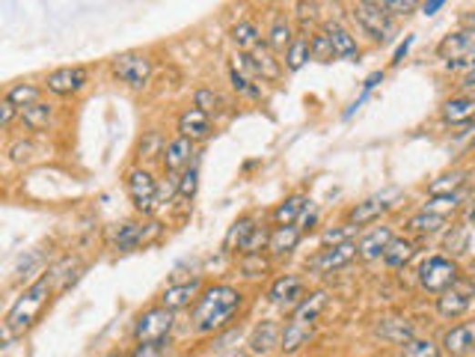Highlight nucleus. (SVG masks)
Listing matches in <instances>:
<instances>
[{"mask_svg": "<svg viewBox=\"0 0 475 357\" xmlns=\"http://www.w3.org/2000/svg\"><path fill=\"white\" fill-rule=\"evenodd\" d=\"M244 307V292L235 286H208L202 289L194 307V328L197 333H220L235 321V316Z\"/></svg>", "mask_w": 475, "mask_h": 357, "instance_id": "f257e3e1", "label": "nucleus"}, {"mask_svg": "<svg viewBox=\"0 0 475 357\" xmlns=\"http://www.w3.org/2000/svg\"><path fill=\"white\" fill-rule=\"evenodd\" d=\"M51 286H54V274H42L36 283H30L25 289V295H21L13 310L6 312V333H25L33 321L39 319L42 307L48 304V295H51Z\"/></svg>", "mask_w": 475, "mask_h": 357, "instance_id": "f03ea898", "label": "nucleus"}, {"mask_svg": "<svg viewBox=\"0 0 475 357\" xmlns=\"http://www.w3.org/2000/svg\"><path fill=\"white\" fill-rule=\"evenodd\" d=\"M460 265L451 260V256H443V253H434L428 256V260H422L419 271H416V280H419V286L425 289V292L431 295H443L446 289H451L458 280H460Z\"/></svg>", "mask_w": 475, "mask_h": 357, "instance_id": "7ed1b4c3", "label": "nucleus"}, {"mask_svg": "<svg viewBox=\"0 0 475 357\" xmlns=\"http://www.w3.org/2000/svg\"><path fill=\"white\" fill-rule=\"evenodd\" d=\"M173 325H176V312L157 304L137 316V321H134V340H137V345H167Z\"/></svg>", "mask_w": 475, "mask_h": 357, "instance_id": "20e7f679", "label": "nucleus"}, {"mask_svg": "<svg viewBox=\"0 0 475 357\" xmlns=\"http://www.w3.org/2000/svg\"><path fill=\"white\" fill-rule=\"evenodd\" d=\"M126 191L131 197V203L143 215H152V211L161 206V185L155 182V176L146 170V167H134L126 176Z\"/></svg>", "mask_w": 475, "mask_h": 357, "instance_id": "39448f33", "label": "nucleus"}, {"mask_svg": "<svg viewBox=\"0 0 475 357\" xmlns=\"http://www.w3.org/2000/svg\"><path fill=\"white\" fill-rule=\"evenodd\" d=\"M110 69L126 87L143 89L146 84H149V77H152V60L146 57L143 51H122V54L113 57Z\"/></svg>", "mask_w": 475, "mask_h": 357, "instance_id": "423d86ee", "label": "nucleus"}, {"mask_svg": "<svg viewBox=\"0 0 475 357\" xmlns=\"http://www.w3.org/2000/svg\"><path fill=\"white\" fill-rule=\"evenodd\" d=\"M354 18L375 42H389L395 33V18L383 9V4H354Z\"/></svg>", "mask_w": 475, "mask_h": 357, "instance_id": "0eeeda50", "label": "nucleus"}, {"mask_svg": "<svg viewBox=\"0 0 475 357\" xmlns=\"http://www.w3.org/2000/svg\"><path fill=\"white\" fill-rule=\"evenodd\" d=\"M472 298H475V283L470 277H460L455 286L446 289V292L437 298V312L443 319H458L472 307Z\"/></svg>", "mask_w": 475, "mask_h": 357, "instance_id": "6e6552de", "label": "nucleus"}, {"mask_svg": "<svg viewBox=\"0 0 475 357\" xmlns=\"http://www.w3.org/2000/svg\"><path fill=\"white\" fill-rule=\"evenodd\" d=\"M357 260V241H345V244H333V248L318 250L309 260V271L315 274H333L339 268H345Z\"/></svg>", "mask_w": 475, "mask_h": 357, "instance_id": "1a4fd4ad", "label": "nucleus"}, {"mask_svg": "<svg viewBox=\"0 0 475 357\" xmlns=\"http://www.w3.org/2000/svg\"><path fill=\"white\" fill-rule=\"evenodd\" d=\"M437 54L443 57L446 63H455V60H475V30L472 27H460L449 36L440 39L437 45Z\"/></svg>", "mask_w": 475, "mask_h": 357, "instance_id": "9d476101", "label": "nucleus"}, {"mask_svg": "<svg viewBox=\"0 0 475 357\" xmlns=\"http://www.w3.org/2000/svg\"><path fill=\"white\" fill-rule=\"evenodd\" d=\"M86 81H89V72L84 66H63V69H54L48 75L45 87H48V93L54 96H75L86 87Z\"/></svg>", "mask_w": 475, "mask_h": 357, "instance_id": "9b49d317", "label": "nucleus"}, {"mask_svg": "<svg viewBox=\"0 0 475 357\" xmlns=\"http://www.w3.org/2000/svg\"><path fill=\"white\" fill-rule=\"evenodd\" d=\"M440 345H443V352L449 357H467L475 352V319L470 321H460V325L449 328L443 333V340H440Z\"/></svg>", "mask_w": 475, "mask_h": 357, "instance_id": "f8f14e48", "label": "nucleus"}, {"mask_svg": "<svg viewBox=\"0 0 475 357\" xmlns=\"http://www.w3.org/2000/svg\"><path fill=\"white\" fill-rule=\"evenodd\" d=\"M392 206H395V203H389L387 197H369V199H363V203H357L354 209L348 211V220H345V223H350L354 230L369 227V223H378Z\"/></svg>", "mask_w": 475, "mask_h": 357, "instance_id": "ddd939ff", "label": "nucleus"}, {"mask_svg": "<svg viewBox=\"0 0 475 357\" xmlns=\"http://www.w3.org/2000/svg\"><path fill=\"white\" fill-rule=\"evenodd\" d=\"M194 155H197V143L187 140V138H176L167 143L164 149V167L169 170V176L176 173H185L190 164H194Z\"/></svg>", "mask_w": 475, "mask_h": 357, "instance_id": "4468645a", "label": "nucleus"}, {"mask_svg": "<svg viewBox=\"0 0 475 357\" xmlns=\"http://www.w3.org/2000/svg\"><path fill=\"white\" fill-rule=\"evenodd\" d=\"M392 230L389 227H375L371 232H366L363 239L357 241V256L363 262H375V260H383V253L392 244Z\"/></svg>", "mask_w": 475, "mask_h": 357, "instance_id": "2eb2a0df", "label": "nucleus"}, {"mask_svg": "<svg viewBox=\"0 0 475 357\" xmlns=\"http://www.w3.org/2000/svg\"><path fill=\"white\" fill-rule=\"evenodd\" d=\"M214 131L211 126V114L199 107H187L182 117H178V138H187V140H206L208 134Z\"/></svg>", "mask_w": 475, "mask_h": 357, "instance_id": "dca6fc26", "label": "nucleus"}, {"mask_svg": "<svg viewBox=\"0 0 475 357\" xmlns=\"http://www.w3.org/2000/svg\"><path fill=\"white\" fill-rule=\"evenodd\" d=\"M375 331H378L380 340L395 342V345H404V342H410L416 337L413 321L407 316H383V319H378Z\"/></svg>", "mask_w": 475, "mask_h": 357, "instance_id": "f3484780", "label": "nucleus"}, {"mask_svg": "<svg viewBox=\"0 0 475 357\" xmlns=\"http://www.w3.org/2000/svg\"><path fill=\"white\" fill-rule=\"evenodd\" d=\"M440 117H443L446 126H470V122H475V96L460 93L455 98H449L440 107Z\"/></svg>", "mask_w": 475, "mask_h": 357, "instance_id": "a211bd4d", "label": "nucleus"}, {"mask_svg": "<svg viewBox=\"0 0 475 357\" xmlns=\"http://www.w3.org/2000/svg\"><path fill=\"white\" fill-rule=\"evenodd\" d=\"M303 289H307V286H303V280L298 274H286V277H279L274 286H270V301L279 304V307H291L294 310L303 298H307V295H303Z\"/></svg>", "mask_w": 475, "mask_h": 357, "instance_id": "6ab92c4d", "label": "nucleus"}, {"mask_svg": "<svg viewBox=\"0 0 475 357\" xmlns=\"http://www.w3.org/2000/svg\"><path fill=\"white\" fill-rule=\"evenodd\" d=\"M199 295H202V283H199V280L176 283V286L164 289V295H161V307H167V310L178 312V310L190 307V301L199 298Z\"/></svg>", "mask_w": 475, "mask_h": 357, "instance_id": "aec40b11", "label": "nucleus"}, {"mask_svg": "<svg viewBox=\"0 0 475 357\" xmlns=\"http://www.w3.org/2000/svg\"><path fill=\"white\" fill-rule=\"evenodd\" d=\"M324 33H327V39H330V45H333L336 57H342V60H359L357 36L348 27H342V25H327Z\"/></svg>", "mask_w": 475, "mask_h": 357, "instance_id": "412c9836", "label": "nucleus"}, {"mask_svg": "<svg viewBox=\"0 0 475 357\" xmlns=\"http://www.w3.org/2000/svg\"><path fill=\"white\" fill-rule=\"evenodd\" d=\"M279 340H282V328L277 321H262V325L250 333V352L258 357H268L274 349H279Z\"/></svg>", "mask_w": 475, "mask_h": 357, "instance_id": "4be33fe9", "label": "nucleus"}, {"mask_svg": "<svg viewBox=\"0 0 475 357\" xmlns=\"http://www.w3.org/2000/svg\"><path fill=\"white\" fill-rule=\"evenodd\" d=\"M324 307H327V292H321V289H318V292H309L298 307L291 310V321L312 328L315 321H318L321 312H324Z\"/></svg>", "mask_w": 475, "mask_h": 357, "instance_id": "5701e85b", "label": "nucleus"}, {"mask_svg": "<svg viewBox=\"0 0 475 357\" xmlns=\"http://www.w3.org/2000/svg\"><path fill=\"white\" fill-rule=\"evenodd\" d=\"M309 209V197L307 194H291L274 209V220L277 227H294V220H300Z\"/></svg>", "mask_w": 475, "mask_h": 357, "instance_id": "b1692460", "label": "nucleus"}, {"mask_svg": "<svg viewBox=\"0 0 475 357\" xmlns=\"http://www.w3.org/2000/svg\"><path fill=\"white\" fill-rule=\"evenodd\" d=\"M416 256V241L413 239H404V236H395L392 244L383 253V265L392 268V271H401V268L410 265V260Z\"/></svg>", "mask_w": 475, "mask_h": 357, "instance_id": "393cba45", "label": "nucleus"}, {"mask_svg": "<svg viewBox=\"0 0 475 357\" xmlns=\"http://www.w3.org/2000/svg\"><path fill=\"white\" fill-rule=\"evenodd\" d=\"M229 81H232L235 93H241V96H247V98H262V84H265V81H262L258 75H253V72H244L235 60H232V66H229Z\"/></svg>", "mask_w": 475, "mask_h": 357, "instance_id": "a878e982", "label": "nucleus"}, {"mask_svg": "<svg viewBox=\"0 0 475 357\" xmlns=\"http://www.w3.org/2000/svg\"><path fill=\"white\" fill-rule=\"evenodd\" d=\"M446 223H449V218H443V215H437V211H416V215L407 220V230L410 232H416V236H437V232H443L446 230Z\"/></svg>", "mask_w": 475, "mask_h": 357, "instance_id": "bb28decb", "label": "nucleus"}, {"mask_svg": "<svg viewBox=\"0 0 475 357\" xmlns=\"http://www.w3.org/2000/svg\"><path fill=\"white\" fill-rule=\"evenodd\" d=\"M253 230H256V218L250 215H244V218H238L229 232H226V239H223V250L226 253H235V250H244V244L247 239L253 236Z\"/></svg>", "mask_w": 475, "mask_h": 357, "instance_id": "cd10ccee", "label": "nucleus"}, {"mask_svg": "<svg viewBox=\"0 0 475 357\" xmlns=\"http://www.w3.org/2000/svg\"><path fill=\"white\" fill-rule=\"evenodd\" d=\"M294 39H298V36H294L288 18H286V15H277L274 25H270V30H268V48L286 57V51L294 45Z\"/></svg>", "mask_w": 475, "mask_h": 357, "instance_id": "c85d7f7f", "label": "nucleus"}, {"mask_svg": "<svg viewBox=\"0 0 475 357\" xmlns=\"http://www.w3.org/2000/svg\"><path fill=\"white\" fill-rule=\"evenodd\" d=\"M300 239H303L300 227H274V232H270L268 250L274 256H286V253H291L294 248H298Z\"/></svg>", "mask_w": 475, "mask_h": 357, "instance_id": "c756f323", "label": "nucleus"}, {"mask_svg": "<svg viewBox=\"0 0 475 357\" xmlns=\"http://www.w3.org/2000/svg\"><path fill=\"white\" fill-rule=\"evenodd\" d=\"M232 42L238 45V51L241 54H253L258 45H265L262 33H258L253 21H238V25L232 27Z\"/></svg>", "mask_w": 475, "mask_h": 357, "instance_id": "7c9ffc66", "label": "nucleus"}, {"mask_svg": "<svg viewBox=\"0 0 475 357\" xmlns=\"http://www.w3.org/2000/svg\"><path fill=\"white\" fill-rule=\"evenodd\" d=\"M309 340H312V328H307V325H298V321H288V325L282 328L279 352L294 354V352H300L303 345H307Z\"/></svg>", "mask_w": 475, "mask_h": 357, "instance_id": "2f4dec72", "label": "nucleus"}, {"mask_svg": "<svg viewBox=\"0 0 475 357\" xmlns=\"http://www.w3.org/2000/svg\"><path fill=\"white\" fill-rule=\"evenodd\" d=\"M143 241H146V227H140V223L128 220V223H122V227H119L113 248H116L119 253H131V250H137Z\"/></svg>", "mask_w": 475, "mask_h": 357, "instance_id": "473e14b6", "label": "nucleus"}, {"mask_svg": "<svg viewBox=\"0 0 475 357\" xmlns=\"http://www.w3.org/2000/svg\"><path fill=\"white\" fill-rule=\"evenodd\" d=\"M463 185H467V173H463V170H451V173L437 176L434 182L428 185V197H449V194H458V191H463Z\"/></svg>", "mask_w": 475, "mask_h": 357, "instance_id": "72a5a7b5", "label": "nucleus"}, {"mask_svg": "<svg viewBox=\"0 0 475 357\" xmlns=\"http://www.w3.org/2000/svg\"><path fill=\"white\" fill-rule=\"evenodd\" d=\"M312 60V42L307 39V36H298L294 39V45L286 51V69L288 72H298V69H303V66H307Z\"/></svg>", "mask_w": 475, "mask_h": 357, "instance_id": "f704fd0d", "label": "nucleus"}, {"mask_svg": "<svg viewBox=\"0 0 475 357\" xmlns=\"http://www.w3.org/2000/svg\"><path fill=\"white\" fill-rule=\"evenodd\" d=\"M463 199H467V191H458V194H449V197H428V203L422 209L425 211H437V215L449 218V211H460L463 206H467Z\"/></svg>", "mask_w": 475, "mask_h": 357, "instance_id": "c9c22d12", "label": "nucleus"}, {"mask_svg": "<svg viewBox=\"0 0 475 357\" xmlns=\"http://www.w3.org/2000/svg\"><path fill=\"white\" fill-rule=\"evenodd\" d=\"M51 117H54V107L45 105V102H36L33 107L21 110V119H25V126H27L30 131H45V128H48Z\"/></svg>", "mask_w": 475, "mask_h": 357, "instance_id": "e433bc0d", "label": "nucleus"}, {"mask_svg": "<svg viewBox=\"0 0 475 357\" xmlns=\"http://www.w3.org/2000/svg\"><path fill=\"white\" fill-rule=\"evenodd\" d=\"M401 357H446L443 345H437L434 340L413 337L410 342L401 345Z\"/></svg>", "mask_w": 475, "mask_h": 357, "instance_id": "4c0bfd02", "label": "nucleus"}, {"mask_svg": "<svg viewBox=\"0 0 475 357\" xmlns=\"http://www.w3.org/2000/svg\"><path fill=\"white\" fill-rule=\"evenodd\" d=\"M6 102L21 107V110H27V107H33V105L39 102V87L36 84H15V87H9Z\"/></svg>", "mask_w": 475, "mask_h": 357, "instance_id": "58836bf2", "label": "nucleus"}, {"mask_svg": "<svg viewBox=\"0 0 475 357\" xmlns=\"http://www.w3.org/2000/svg\"><path fill=\"white\" fill-rule=\"evenodd\" d=\"M197 188H199V167L194 161L182 176H178V197H182V199H194L197 197Z\"/></svg>", "mask_w": 475, "mask_h": 357, "instance_id": "ea45409f", "label": "nucleus"}, {"mask_svg": "<svg viewBox=\"0 0 475 357\" xmlns=\"http://www.w3.org/2000/svg\"><path fill=\"white\" fill-rule=\"evenodd\" d=\"M467 244H470V230L463 227V223H455V227L446 232V250L458 256L467 250Z\"/></svg>", "mask_w": 475, "mask_h": 357, "instance_id": "a19ab883", "label": "nucleus"}, {"mask_svg": "<svg viewBox=\"0 0 475 357\" xmlns=\"http://www.w3.org/2000/svg\"><path fill=\"white\" fill-rule=\"evenodd\" d=\"M309 42H312V60H321V63L336 60V51H333L330 39H327V33H315Z\"/></svg>", "mask_w": 475, "mask_h": 357, "instance_id": "79ce46f5", "label": "nucleus"}, {"mask_svg": "<svg viewBox=\"0 0 475 357\" xmlns=\"http://www.w3.org/2000/svg\"><path fill=\"white\" fill-rule=\"evenodd\" d=\"M164 149H167V143L161 140V134L157 131H149V138H146L143 143H140V158H157V155H161L164 158Z\"/></svg>", "mask_w": 475, "mask_h": 357, "instance_id": "37998d69", "label": "nucleus"}, {"mask_svg": "<svg viewBox=\"0 0 475 357\" xmlns=\"http://www.w3.org/2000/svg\"><path fill=\"white\" fill-rule=\"evenodd\" d=\"M270 244V232L265 230V227H256L253 230V236L247 239V244H244V256H250V253H262V248H268Z\"/></svg>", "mask_w": 475, "mask_h": 357, "instance_id": "c03bdc74", "label": "nucleus"}, {"mask_svg": "<svg viewBox=\"0 0 475 357\" xmlns=\"http://www.w3.org/2000/svg\"><path fill=\"white\" fill-rule=\"evenodd\" d=\"M194 107H199V110H206V114H211V110L220 107V96L214 93V89H208V87H199V89H197V105H194Z\"/></svg>", "mask_w": 475, "mask_h": 357, "instance_id": "a18cd8bd", "label": "nucleus"}, {"mask_svg": "<svg viewBox=\"0 0 475 357\" xmlns=\"http://www.w3.org/2000/svg\"><path fill=\"white\" fill-rule=\"evenodd\" d=\"M383 9L395 18V15H410L413 9H419V4H413V0H383Z\"/></svg>", "mask_w": 475, "mask_h": 357, "instance_id": "49530a36", "label": "nucleus"}, {"mask_svg": "<svg viewBox=\"0 0 475 357\" xmlns=\"http://www.w3.org/2000/svg\"><path fill=\"white\" fill-rule=\"evenodd\" d=\"M241 268L247 271V277H258L262 271H268V262L262 260V253H250L241 260Z\"/></svg>", "mask_w": 475, "mask_h": 357, "instance_id": "de8ad7c7", "label": "nucleus"}, {"mask_svg": "<svg viewBox=\"0 0 475 357\" xmlns=\"http://www.w3.org/2000/svg\"><path fill=\"white\" fill-rule=\"evenodd\" d=\"M354 232H357V230L350 227V223H342V227H339V230H327V232H324V241L333 248V244H345V241H350V236H354Z\"/></svg>", "mask_w": 475, "mask_h": 357, "instance_id": "09e8293b", "label": "nucleus"}, {"mask_svg": "<svg viewBox=\"0 0 475 357\" xmlns=\"http://www.w3.org/2000/svg\"><path fill=\"white\" fill-rule=\"evenodd\" d=\"M167 354V345H137L131 357H164Z\"/></svg>", "mask_w": 475, "mask_h": 357, "instance_id": "8fccbe9b", "label": "nucleus"}, {"mask_svg": "<svg viewBox=\"0 0 475 357\" xmlns=\"http://www.w3.org/2000/svg\"><path fill=\"white\" fill-rule=\"evenodd\" d=\"M413 48V36H404V42L399 45V48H395V54H392V66H399L404 57H407V51Z\"/></svg>", "mask_w": 475, "mask_h": 357, "instance_id": "3c124183", "label": "nucleus"}, {"mask_svg": "<svg viewBox=\"0 0 475 357\" xmlns=\"http://www.w3.org/2000/svg\"><path fill=\"white\" fill-rule=\"evenodd\" d=\"M30 152H33V149H30V143H15V147L9 149V155H13V161H18V164H21V161H27V158H30Z\"/></svg>", "mask_w": 475, "mask_h": 357, "instance_id": "603ef678", "label": "nucleus"}, {"mask_svg": "<svg viewBox=\"0 0 475 357\" xmlns=\"http://www.w3.org/2000/svg\"><path fill=\"white\" fill-rule=\"evenodd\" d=\"M458 87H460V89H463V93H467V96H475V69H472V72H467V75H463Z\"/></svg>", "mask_w": 475, "mask_h": 357, "instance_id": "864d4df0", "label": "nucleus"}, {"mask_svg": "<svg viewBox=\"0 0 475 357\" xmlns=\"http://www.w3.org/2000/svg\"><path fill=\"white\" fill-rule=\"evenodd\" d=\"M315 223H318V211H307V215L300 218V232H309Z\"/></svg>", "mask_w": 475, "mask_h": 357, "instance_id": "5fc2aeb1", "label": "nucleus"}, {"mask_svg": "<svg viewBox=\"0 0 475 357\" xmlns=\"http://www.w3.org/2000/svg\"><path fill=\"white\" fill-rule=\"evenodd\" d=\"M378 84H383V72H371L366 81H363V93H371Z\"/></svg>", "mask_w": 475, "mask_h": 357, "instance_id": "6e6d98bb", "label": "nucleus"}, {"mask_svg": "<svg viewBox=\"0 0 475 357\" xmlns=\"http://www.w3.org/2000/svg\"><path fill=\"white\" fill-rule=\"evenodd\" d=\"M15 110H18V107H15V105H9L6 98H4V117H0V122H4V128H9V122L15 119Z\"/></svg>", "mask_w": 475, "mask_h": 357, "instance_id": "4d7b16f0", "label": "nucleus"}, {"mask_svg": "<svg viewBox=\"0 0 475 357\" xmlns=\"http://www.w3.org/2000/svg\"><path fill=\"white\" fill-rule=\"evenodd\" d=\"M446 6V0H431V4H419V9L425 15H434V13H440V9Z\"/></svg>", "mask_w": 475, "mask_h": 357, "instance_id": "13d9d810", "label": "nucleus"}, {"mask_svg": "<svg viewBox=\"0 0 475 357\" xmlns=\"http://www.w3.org/2000/svg\"><path fill=\"white\" fill-rule=\"evenodd\" d=\"M463 27H472V30H475V9H472V13L463 15Z\"/></svg>", "mask_w": 475, "mask_h": 357, "instance_id": "bf43d9fd", "label": "nucleus"}, {"mask_svg": "<svg viewBox=\"0 0 475 357\" xmlns=\"http://www.w3.org/2000/svg\"><path fill=\"white\" fill-rule=\"evenodd\" d=\"M467 218H470V220H475V203H472V206L467 209Z\"/></svg>", "mask_w": 475, "mask_h": 357, "instance_id": "052dcab7", "label": "nucleus"}, {"mask_svg": "<svg viewBox=\"0 0 475 357\" xmlns=\"http://www.w3.org/2000/svg\"><path fill=\"white\" fill-rule=\"evenodd\" d=\"M105 357H131V354H122V352H110V354H105Z\"/></svg>", "mask_w": 475, "mask_h": 357, "instance_id": "680f3d73", "label": "nucleus"}, {"mask_svg": "<svg viewBox=\"0 0 475 357\" xmlns=\"http://www.w3.org/2000/svg\"><path fill=\"white\" fill-rule=\"evenodd\" d=\"M232 357H244V354H232Z\"/></svg>", "mask_w": 475, "mask_h": 357, "instance_id": "e2e57ef3", "label": "nucleus"}]
</instances>
